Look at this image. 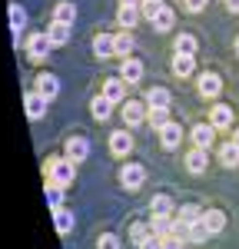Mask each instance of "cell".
<instances>
[{
	"mask_svg": "<svg viewBox=\"0 0 239 249\" xmlns=\"http://www.w3.org/2000/svg\"><path fill=\"white\" fill-rule=\"evenodd\" d=\"M209 123H213L216 130H229V126H233V110H229L226 103H216V107L209 110Z\"/></svg>",
	"mask_w": 239,
	"mask_h": 249,
	"instance_id": "12",
	"label": "cell"
},
{
	"mask_svg": "<svg viewBox=\"0 0 239 249\" xmlns=\"http://www.w3.org/2000/svg\"><path fill=\"white\" fill-rule=\"evenodd\" d=\"M47 203H50V210H60V206H63V186L47 183Z\"/></svg>",
	"mask_w": 239,
	"mask_h": 249,
	"instance_id": "31",
	"label": "cell"
},
{
	"mask_svg": "<svg viewBox=\"0 0 239 249\" xmlns=\"http://www.w3.org/2000/svg\"><path fill=\"white\" fill-rule=\"evenodd\" d=\"M50 50H53V43H50V37H47V30L27 37V57H30V63H43V60L50 57Z\"/></svg>",
	"mask_w": 239,
	"mask_h": 249,
	"instance_id": "2",
	"label": "cell"
},
{
	"mask_svg": "<svg viewBox=\"0 0 239 249\" xmlns=\"http://www.w3.org/2000/svg\"><path fill=\"white\" fill-rule=\"evenodd\" d=\"M199 93L206 96V100H216V96L222 93V80H219V73H203V77H199Z\"/></svg>",
	"mask_w": 239,
	"mask_h": 249,
	"instance_id": "10",
	"label": "cell"
},
{
	"mask_svg": "<svg viewBox=\"0 0 239 249\" xmlns=\"http://www.w3.org/2000/svg\"><path fill=\"white\" fill-rule=\"evenodd\" d=\"M27 27V10L20 7V3H10V30L20 37V30Z\"/></svg>",
	"mask_w": 239,
	"mask_h": 249,
	"instance_id": "28",
	"label": "cell"
},
{
	"mask_svg": "<svg viewBox=\"0 0 239 249\" xmlns=\"http://www.w3.org/2000/svg\"><path fill=\"white\" fill-rule=\"evenodd\" d=\"M146 236H153V230H150V226H146V223H133V226H130V239H133V243H143V239H146Z\"/></svg>",
	"mask_w": 239,
	"mask_h": 249,
	"instance_id": "34",
	"label": "cell"
},
{
	"mask_svg": "<svg viewBox=\"0 0 239 249\" xmlns=\"http://www.w3.org/2000/svg\"><path fill=\"white\" fill-rule=\"evenodd\" d=\"M146 120H150L156 130H163V126L170 123V110H150V113H146Z\"/></svg>",
	"mask_w": 239,
	"mask_h": 249,
	"instance_id": "35",
	"label": "cell"
},
{
	"mask_svg": "<svg viewBox=\"0 0 239 249\" xmlns=\"http://www.w3.org/2000/svg\"><path fill=\"white\" fill-rule=\"evenodd\" d=\"M139 17H143V14H139L137 3H120V10H117V23L123 27V30H133V27L139 23Z\"/></svg>",
	"mask_w": 239,
	"mask_h": 249,
	"instance_id": "9",
	"label": "cell"
},
{
	"mask_svg": "<svg viewBox=\"0 0 239 249\" xmlns=\"http://www.w3.org/2000/svg\"><path fill=\"white\" fill-rule=\"evenodd\" d=\"M219 163H222V166H229V170H233V166H239V146L233 143V140L219 146Z\"/></svg>",
	"mask_w": 239,
	"mask_h": 249,
	"instance_id": "24",
	"label": "cell"
},
{
	"mask_svg": "<svg viewBox=\"0 0 239 249\" xmlns=\"http://www.w3.org/2000/svg\"><path fill=\"white\" fill-rule=\"evenodd\" d=\"M233 143H236V146H239V130H233Z\"/></svg>",
	"mask_w": 239,
	"mask_h": 249,
	"instance_id": "42",
	"label": "cell"
},
{
	"mask_svg": "<svg viewBox=\"0 0 239 249\" xmlns=\"http://www.w3.org/2000/svg\"><path fill=\"white\" fill-rule=\"evenodd\" d=\"M133 150V136L126 133V130H117V133L110 136V153L113 156H130Z\"/></svg>",
	"mask_w": 239,
	"mask_h": 249,
	"instance_id": "11",
	"label": "cell"
},
{
	"mask_svg": "<svg viewBox=\"0 0 239 249\" xmlns=\"http://www.w3.org/2000/svg\"><path fill=\"white\" fill-rule=\"evenodd\" d=\"M150 23H153V30H156V34H166V30H173V23H176V14H173L170 7H159L156 17L150 20Z\"/></svg>",
	"mask_w": 239,
	"mask_h": 249,
	"instance_id": "18",
	"label": "cell"
},
{
	"mask_svg": "<svg viewBox=\"0 0 239 249\" xmlns=\"http://www.w3.org/2000/svg\"><path fill=\"white\" fill-rule=\"evenodd\" d=\"M139 249H163V239H159V236H146V239L139 243Z\"/></svg>",
	"mask_w": 239,
	"mask_h": 249,
	"instance_id": "39",
	"label": "cell"
},
{
	"mask_svg": "<svg viewBox=\"0 0 239 249\" xmlns=\"http://www.w3.org/2000/svg\"><path fill=\"white\" fill-rule=\"evenodd\" d=\"M53 226H57L60 236H67V232L73 230V213L63 210V206H60V210H53Z\"/></svg>",
	"mask_w": 239,
	"mask_h": 249,
	"instance_id": "25",
	"label": "cell"
},
{
	"mask_svg": "<svg viewBox=\"0 0 239 249\" xmlns=\"http://www.w3.org/2000/svg\"><path fill=\"white\" fill-rule=\"evenodd\" d=\"M226 10L229 14H239V0H226Z\"/></svg>",
	"mask_w": 239,
	"mask_h": 249,
	"instance_id": "41",
	"label": "cell"
},
{
	"mask_svg": "<svg viewBox=\"0 0 239 249\" xmlns=\"http://www.w3.org/2000/svg\"><path fill=\"white\" fill-rule=\"evenodd\" d=\"M186 166H189V173H206V166H209V153L199 150V146H193V150L186 153Z\"/></svg>",
	"mask_w": 239,
	"mask_h": 249,
	"instance_id": "17",
	"label": "cell"
},
{
	"mask_svg": "<svg viewBox=\"0 0 239 249\" xmlns=\"http://www.w3.org/2000/svg\"><path fill=\"white\" fill-rule=\"evenodd\" d=\"M189 140H193V146H199V150H209L213 140H216V126H213V123H209V126H206V123H196L193 133H189Z\"/></svg>",
	"mask_w": 239,
	"mask_h": 249,
	"instance_id": "7",
	"label": "cell"
},
{
	"mask_svg": "<svg viewBox=\"0 0 239 249\" xmlns=\"http://www.w3.org/2000/svg\"><path fill=\"white\" fill-rule=\"evenodd\" d=\"M97 249H120V236H113V232H103L97 239Z\"/></svg>",
	"mask_w": 239,
	"mask_h": 249,
	"instance_id": "37",
	"label": "cell"
},
{
	"mask_svg": "<svg viewBox=\"0 0 239 249\" xmlns=\"http://www.w3.org/2000/svg\"><path fill=\"white\" fill-rule=\"evenodd\" d=\"M53 20H57V23H70V27H73V20H77V7H73V3H67V0H63V3H57V7H53Z\"/></svg>",
	"mask_w": 239,
	"mask_h": 249,
	"instance_id": "26",
	"label": "cell"
},
{
	"mask_svg": "<svg viewBox=\"0 0 239 249\" xmlns=\"http://www.w3.org/2000/svg\"><path fill=\"white\" fill-rule=\"evenodd\" d=\"M209 239V230L203 226V219L193 223V226H186V243H206Z\"/></svg>",
	"mask_w": 239,
	"mask_h": 249,
	"instance_id": "30",
	"label": "cell"
},
{
	"mask_svg": "<svg viewBox=\"0 0 239 249\" xmlns=\"http://www.w3.org/2000/svg\"><path fill=\"white\" fill-rule=\"evenodd\" d=\"M159 7H163V0H143V3H139V14H143L146 20H153Z\"/></svg>",
	"mask_w": 239,
	"mask_h": 249,
	"instance_id": "36",
	"label": "cell"
},
{
	"mask_svg": "<svg viewBox=\"0 0 239 249\" xmlns=\"http://www.w3.org/2000/svg\"><path fill=\"white\" fill-rule=\"evenodd\" d=\"M203 7H206V0H186V10H189V14H199Z\"/></svg>",
	"mask_w": 239,
	"mask_h": 249,
	"instance_id": "40",
	"label": "cell"
},
{
	"mask_svg": "<svg viewBox=\"0 0 239 249\" xmlns=\"http://www.w3.org/2000/svg\"><path fill=\"white\" fill-rule=\"evenodd\" d=\"M199 219H203V206H196V203H183L176 210V223H183V226H193Z\"/></svg>",
	"mask_w": 239,
	"mask_h": 249,
	"instance_id": "15",
	"label": "cell"
},
{
	"mask_svg": "<svg viewBox=\"0 0 239 249\" xmlns=\"http://www.w3.org/2000/svg\"><path fill=\"white\" fill-rule=\"evenodd\" d=\"M110 107H113V103H110L106 96L100 93L97 100L90 103V113H93V120H97V123H103V120H110Z\"/></svg>",
	"mask_w": 239,
	"mask_h": 249,
	"instance_id": "27",
	"label": "cell"
},
{
	"mask_svg": "<svg viewBox=\"0 0 239 249\" xmlns=\"http://www.w3.org/2000/svg\"><path fill=\"white\" fill-rule=\"evenodd\" d=\"M120 3H137V7H139V3H143V0H120Z\"/></svg>",
	"mask_w": 239,
	"mask_h": 249,
	"instance_id": "43",
	"label": "cell"
},
{
	"mask_svg": "<svg viewBox=\"0 0 239 249\" xmlns=\"http://www.w3.org/2000/svg\"><path fill=\"white\" fill-rule=\"evenodd\" d=\"M146 107L150 110H170V90H163V87L146 90Z\"/></svg>",
	"mask_w": 239,
	"mask_h": 249,
	"instance_id": "20",
	"label": "cell"
},
{
	"mask_svg": "<svg viewBox=\"0 0 239 249\" xmlns=\"http://www.w3.org/2000/svg\"><path fill=\"white\" fill-rule=\"evenodd\" d=\"M126 80L123 77H110L106 83H103V96L110 100V103H126Z\"/></svg>",
	"mask_w": 239,
	"mask_h": 249,
	"instance_id": "6",
	"label": "cell"
},
{
	"mask_svg": "<svg viewBox=\"0 0 239 249\" xmlns=\"http://www.w3.org/2000/svg\"><path fill=\"white\" fill-rule=\"evenodd\" d=\"M47 103H50V100L43 93H37V90H27V93H23V110H27L30 120H40V116L47 113Z\"/></svg>",
	"mask_w": 239,
	"mask_h": 249,
	"instance_id": "4",
	"label": "cell"
},
{
	"mask_svg": "<svg viewBox=\"0 0 239 249\" xmlns=\"http://www.w3.org/2000/svg\"><path fill=\"white\" fill-rule=\"evenodd\" d=\"M203 226L209 230V236L222 232V226H226V213L222 210H203Z\"/></svg>",
	"mask_w": 239,
	"mask_h": 249,
	"instance_id": "16",
	"label": "cell"
},
{
	"mask_svg": "<svg viewBox=\"0 0 239 249\" xmlns=\"http://www.w3.org/2000/svg\"><path fill=\"white\" fill-rule=\"evenodd\" d=\"M236 57H239V37H236Z\"/></svg>",
	"mask_w": 239,
	"mask_h": 249,
	"instance_id": "44",
	"label": "cell"
},
{
	"mask_svg": "<svg viewBox=\"0 0 239 249\" xmlns=\"http://www.w3.org/2000/svg\"><path fill=\"white\" fill-rule=\"evenodd\" d=\"M113 47H117L120 57H130V50H133V37H130V34H117V37H113Z\"/></svg>",
	"mask_w": 239,
	"mask_h": 249,
	"instance_id": "33",
	"label": "cell"
},
{
	"mask_svg": "<svg viewBox=\"0 0 239 249\" xmlns=\"http://www.w3.org/2000/svg\"><path fill=\"white\" fill-rule=\"evenodd\" d=\"M120 116H123V123H126V126H139V123L146 120V107H143V103H137V100H126Z\"/></svg>",
	"mask_w": 239,
	"mask_h": 249,
	"instance_id": "8",
	"label": "cell"
},
{
	"mask_svg": "<svg viewBox=\"0 0 239 249\" xmlns=\"http://www.w3.org/2000/svg\"><path fill=\"white\" fill-rule=\"evenodd\" d=\"M37 93H43L47 100H53V96L60 93V80L53 77V73H40L37 77Z\"/></svg>",
	"mask_w": 239,
	"mask_h": 249,
	"instance_id": "22",
	"label": "cell"
},
{
	"mask_svg": "<svg viewBox=\"0 0 239 249\" xmlns=\"http://www.w3.org/2000/svg\"><path fill=\"white\" fill-rule=\"evenodd\" d=\"M70 30H73L70 23H57V20H53V23L47 27V37H50L53 47H67V43H70Z\"/></svg>",
	"mask_w": 239,
	"mask_h": 249,
	"instance_id": "13",
	"label": "cell"
},
{
	"mask_svg": "<svg viewBox=\"0 0 239 249\" xmlns=\"http://www.w3.org/2000/svg\"><path fill=\"white\" fill-rule=\"evenodd\" d=\"M120 77L126 80V83H139V80H143V63L126 57L123 63H120Z\"/></svg>",
	"mask_w": 239,
	"mask_h": 249,
	"instance_id": "19",
	"label": "cell"
},
{
	"mask_svg": "<svg viewBox=\"0 0 239 249\" xmlns=\"http://www.w3.org/2000/svg\"><path fill=\"white\" fill-rule=\"evenodd\" d=\"M93 53H97L100 60H110L113 53H117V47H113V37H110V34H97V37H93Z\"/></svg>",
	"mask_w": 239,
	"mask_h": 249,
	"instance_id": "21",
	"label": "cell"
},
{
	"mask_svg": "<svg viewBox=\"0 0 239 249\" xmlns=\"http://www.w3.org/2000/svg\"><path fill=\"white\" fill-rule=\"evenodd\" d=\"M63 156H67L70 163H83V160L90 156V143H86L83 136H70L67 146H63Z\"/></svg>",
	"mask_w": 239,
	"mask_h": 249,
	"instance_id": "5",
	"label": "cell"
},
{
	"mask_svg": "<svg viewBox=\"0 0 239 249\" xmlns=\"http://www.w3.org/2000/svg\"><path fill=\"white\" fill-rule=\"evenodd\" d=\"M143 179H146L143 163H126V166L120 170V183H123L126 190H139V186H143Z\"/></svg>",
	"mask_w": 239,
	"mask_h": 249,
	"instance_id": "3",
	"label": "cell"
},
{
	"mask_svg": "<svg viewBox=\"0 0 239 249\" xmlns=\"http://www.w3.org/2000/svg\"><path fill=\"white\" fill-rule=\"evenodd\" d=\"M173 73H176L179 80L189 77V73H193V57H179L176 53V60H173Z\"/></svg>",
	"mask_w": 239,
	"mask_h": 249,
	"instance_id": "32",
	"label": "cell"
},
{
	"mask_svg": "<svg viewBox=\"0 0 239 249\" xmlns=\"http://www.w3.org/2000/svg\"><path fill=\"white\" fill-rule=\"evenodd\" d=\"M179 140H183V130H179V123H166V126L159 130V143H163V150H176Z\"/></svg>",
	"mask_w": 239,
	"mask_h": 249,
	"instance_id": "14",
	"label": "cell"
},
{
	"mask_svg": "<svg viewBox=\"0 0 239 249\" xmlns=\"http://www.w3.org/2000/svg\"><path fill=\"white\" fill-rule=\"evenodd\" d=\"M43 176H47V183H57V186L67 190L73 183V176H77V163H70L67 156H50L43 163Z\"/></svg>",
	"mask_w": 239,
	"mask_h": 249,
	"instance_id": "1",
	"label": "cell"
},
{
	"mask_svg": "<svg viewBox=\"0 0 239 249\" xmlns=\"http://www.w3.org/2000/svg\"><path fill=\"white\" fill-rule=\"evenodd\" d=\"M150 213L153 216H176V206H173V199L170 196H153V203H150Z\"/></svg>",
	"mask_w": 239,
	"mask_h": 249,
	"instance_id": "23",
	"label": "cell"
},
{
	"mask_svg": "<svg viewBox=\"0 0 239 249\" xmlns=\"http://www.w3.org/2000/svg\"><path fill=\"white\" fill-rule=\"evenodd\" d=\"M186 246V239L176 236V232H170V236H163V249H183Z\"/></svg>",
	"mask_w": 239,
	"mask_h": 249,
	"instance_id": "38",
	"label": "cell"
},
{
	"mask_svg": "<svg viewBox=\"0 0 239 249\" xmlns=\"http://www.w3.org/2000/svg\"><path fill=\"white\" fill-rule=\"evenodd\" d=\"M176 53H179V57H196V37L179 34V37H176Z\"/></svg>",
	"mask_w": 239,
	"mask_h": 249,
	"instance_id": "29",
	"label": "cell"
}]
</instances>
